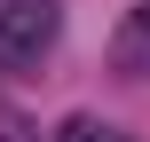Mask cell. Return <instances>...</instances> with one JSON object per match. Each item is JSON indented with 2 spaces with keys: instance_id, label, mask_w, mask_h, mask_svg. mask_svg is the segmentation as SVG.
Returning <instances> with one entry per match:
<instances>
[{
  "instance_id": "6da1fadb",
  "label": "cell",
  "mask_w": 150,
  "mask_h": 142,
  "mask_svg": "<svg viewBox=\"0 0 150 142\" xmlns=\"http://www.w3.org/2000/svg\"><path fill=\"white\" fill-rule=\"evenodd\" d=\"M55 40V0H0V71L40 63Z\"/></svg>"
},
{
  "instance_id": "7a4b0ae2",
  "label": "cell",
  "mask_w": 150,
  "mask_h": 142,
  "mask_svg": "<svg viewBox=\"0 0 150 142\" xmlns=\"http://www.w3.org/2000/svg\"><path fill=\"white\" fill-rule=\"evenodd\" d=\"M119 71H127V79H150V8L119 32Z\"/></svg>"
},
{
  "instance_id": "3957f363",
  "label": "cell",
  "mask_w": 150,
  "mask_h": 142,
  "mask_svg": "<svg viewBox=\"0 0 150 142\" xmlns=\"http://www.w3.org/2000/svg\"><path fill=\"white\" fill-rule=\"evenodd\" d=\"M63 142H127V134H119V126H103V119H71Z\"/></svg>"
}]
</instances>
